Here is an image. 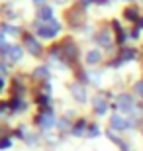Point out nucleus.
<instances>
[{
	"mask_svg": "<svg viewBox=\"0 0 143 151\" xmlns=\"http://www.w3.org/2000/svg\"><path fill=\"white\" fill-rule=\"evenodd\" d=\"M112 126H114L116 129H126V128H129V122H126V120L120 118V116H114L112 118Z\"/></svg>",
	"mask_w": 143,
	"mask_h": 151,
	"instance_id": "f257e3e1",
	"label": "nucleus"
},
{
	"mask_svg": "<svg viewBox=\"0 0 143 151\" xmlns=\"http://www.w3.org/2000/svg\"><path fill=\"white\" fill-rule=\"evenodd\" d=\"M120 108H121V110H132V108H133L132 98H129V96H121V98H120Z\"/></svg>",
	"mask_w": 143,
	"mask_h": 151,
	"instance_id": "f03ea898",
	"label": "nucleus"
},
{
	"mask_svg": "<svg viewBox=\"0 0 143 151\" xmlns=\"http://www.w3.org/2000/svg\"><path fill=\"white\" fill-rule=\"evenodd\" d=\"M135 92H137L139 96H143V81H141V83H137V86H135Z\"/></svg>",
	"mask_w": 143,
	"mask_h": 151,
	"instance_id": "7ed1b4c3",
	"label": "nucleus"
}]
</instances>
